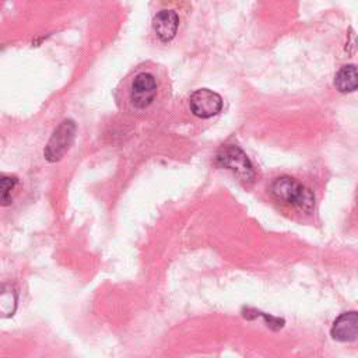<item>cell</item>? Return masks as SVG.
Here are the masks:
<instances>
[{"label": "cell", "mask_w": 358, "mask_h": 358, "mask_svg": "<svg viewBox=\"0 0 358 358\" xmlns=\"http://www.w3.org/2000/svg\"><path fill=\"white\" fill-rule=\"evenodd\" d=\"M189 106L197 117L208 119L221 112L222 98L208 88H200L190 95Z\"/></svg>", "instance_id": "5"}, {"label": "cell", "mask_w": 358, "mask_h": 358, "mask_svg": "<svg viewBox=\"0 0 358 358\" xmlns=\"http://www.w3.org/2000/svg\"><path fill=\"white\" fill-rule=\"evenodd\" d=\"M157 92V78L151 73L141 71L136 74L130 83L129 99L136 109H145L155 101Z\"/></svg>", "instance_id": "3"}, {"label": "cell", "mask_w": 358, "mask_h": 358, "mask_svg": "<svg viewBox=\"0 0 358 358\" xmlns=\"http://www.w3.org/2000/svg\"><path fill=\"white\" fill-rule=\"evenodd\" d=\"M334 87L343 94L358 90V66L345 64L334 76Z\"/></svg>", "instance_id": "8"}, {"label": "cell", "mask_w": 358, "mask_h": 358, "mask_svg": "<svg viewBox=\"0 0 358 358\" xmlns=\"http://www.w3.org/2000/svg\"><path fill=\"white\" fill-rule=\"evenodd\" d=\"M271 194L277 201L296 207L303 213H310L315 207L313 193L289 176L277 178L271 185Z\"/></svg>", "instance_id": "1"}, {"label": "cell", "mask_w": 358, "mask_h": 358, "mask_svg": "<svg viewBox=\"0 0 358 358\" xmlns=\"http://www.w3.org/2000/svg\"><path fill=\"white\" fill-rule=\"evenodd\" d=\"M179 25V17L172 10L159 11L152 20V28L157 36L162 42H169L176 35Z\"/></svg>", "instance_id": "7"}, {"label": "cell", "mask_w": 358, "mask_h": 358, "mask_svg": "<svg viewBox=\"0 0 358 358\" xmlns=\"http://www.w3.org/2000/svg\"><path fill=\"white\" fill-rule=\"evenodd\" d=\"M17 186V178L14 176H3L0 182L1 190V204L7 206L11 201V193Z\"/></svg>", "instance_id": "9"}, {"label": "cell", "mask_w": 358, "mask_h": 358, "mask_svg": "<svg viewBox=\"0 0 358 358\" xmlns=\"http://www.w3.org/2000/svg\"><path fill=\"white\" fill-rule=\"evenodd\" d=\"M330 334L336 341L350 343L358 338V312H344L334 322Z\"/></svg>", "instance_id": "6"}, {"label": "cell", "mask_w": 358, "mask_h": 358, "mask_svg": "<svg viewBox=\"0 0 358 358\" xmlns=\"http://www.w3.org/2000/svg\"><path fill=\"white\" fill-rule=\"evenodd\" d=\"M76 136V123L70 119L63 120L53 131L50 140L45 147V158L50 162L59 161L71 147Z\"/></svg>", "instance_id": "4"}, {"label": "cell", "mask_w": 358, "mask_h": 358, "mask_svg": "<svg viewBox=\"0 0 358 358\" xmlns=\"http://www.w3.org/2000/svg\"><path fill=\"white\" fill-rule=\"evenodd\" d=\"M215 161L220 166L229 169L235 173V176L242 180L243 183H252L255 179L253 166L248 158V155L236 145H225L222 147Z\"/></svg>", "instance_id": "2"}]
</instances>
